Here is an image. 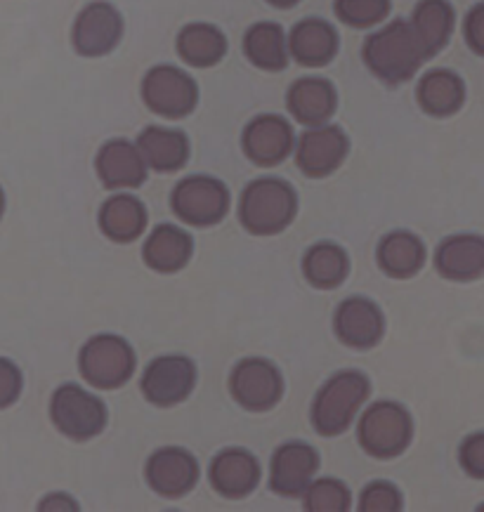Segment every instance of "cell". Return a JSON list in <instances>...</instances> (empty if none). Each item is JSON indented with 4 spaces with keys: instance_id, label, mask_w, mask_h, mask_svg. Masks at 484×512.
I'll use <instances>...</instances> for the list:
<instances>
[{
    "instance_id": "cell-1",
    "label": "cell",
    "mask_w": 484,
    "mask_h": 512,
    "mask_svg": "<svg viewBox=\"0 0 484 512\" xmlns=\"http://www.w3.org/2000/svg\"><path fill=\"white\" fill-rule=\"evenodd\" d=\"M362 59L371 76H376L378 81L390 85V88L409 83L428 62L404 17L383 22L374 34L366 36L362 45Z\"/></svg>"
},
{
    "instance_id": "cell-2",
    "label": "cell",
    "mask_w": 484,
    "mask_h": 512,
    "mask_svg": "<svg viewBox=\"0 0 484 512\" xmlns=\"http://www.w3.org/2000/svg\"><path fill=\"white\" fill-rule=\"evenodd\" d=\"M296 215L298 194L284 177H255L239 196V225L253 236H277L291 227Z\"/></svg>"
},
{
    "instance_id": "cell-3",
    "label": "cell",
    "mask_w": 484,
    "mask_h": 512,
    "mask_svg": "<svg viewBox=\"0 0 484 512\" xmlns=\"http://www.w3.org/2000/svg\"><path fill=\"white\" fill-rule=\"evenodd\" d=\"M371 392V383L359 371H340L326 383L312 404V425L319 435L336 437L350 428Z\"/></svg>"
},
{
    "instance_id": "cell-4",
    "label": "cell",
    "mask_w": 484,
    "mask_h": 512,
    "mask_svg": "<svg viewBox=\"0 0 484 512\" xmlns=\"http://www.w3.org/2000/svg\"><path fill=\"white\" fill-rule=\"evenodd\" d=\"M230 208V189L213 175H187L170 192V210L187 227L208 229L220 225Z\"/></svg>"
},
{
    "instance_id": "cell-5",
    "label": "cell",
    "mask_w": 484,
    "mask_h": 512,
    "mask_svg": "<svg viewBox=\"0 0 484 512\" xmlns=\"http://www.w3.org/2000/svg\"><path fill=\"white\" fill-rule=\"evenodd\" d=\"M140 97L152 114L182 121L199 107V83L175 64H156L142 78Z\"/></svg>"
},
{
    "instance_id": "cell-6",
    "label": "cell",
    "mask_w": 484,
    "mask_h": 512,
    "mask_svg": "<svg viewBox=\"0 0 484 512\" xmlns=\"http://www.w3.org/2000/svg\"><path fill=\"white\" fill-rule=\"evenodd\" d=\"M414 435L411 416L395 402H376L362 413L357 437L362 449L374 458H395L407 449Z\"/></svg>"
},
{
    "instance_id": "cell-7",
    "label": "cell",
    "mask_w": 484,
    "mask_h": 512,
    "mask_svg": "<svg viewBox=\"0 0 484 512\" xmlns=\"http://www.w3.org/2000/svg\"><path fill=\"white\" fill-rule=\"evenodd\" d=\"M78 371L97 390H116L126 385L135 371V352L119 336L90 338L78 354Z\"/></svg>"
},
{
    "instance_id": "cell-8",
    "label": "cell",
    "mask_w": 484,
    "mask_h": 512,
    "mask_svg": "<svg viewBox=\"0 0 484 512\" xmlns=\"http://www.w3.org/2000/svg\"><path fill=\"white\" fill-rule=\"evenodd\" d=\"M126 19L121 10L109 0H93L83 5L71 26V45L85 59L107 57L119 48Z\"/></svg>"
},
{
    "instance_id": "cell-9",
    "label": "cell",
    "mask_w": 484,
    "mask_h": 512,
    "mask_svg": "<svg viewBox=\"0 0 484 512\" xmlns=\"http://www.w3.org/2000/svg\"><path fill=\"white\" fill-rule=\"evenodd\" d=\"M50 418L64 437L88 442L100 435L107 425V406L102 404L100 397L69 383L52 395Z\"/></svg>"
},
{
    "instance_id": "cell-10",
    "label": "cell",
    "mask_w": 484,
    "mask_h": 512,
    "mask_svg": "<svg viewBox=\"0 0 484 512\" xmlns=\"http://www.w3.org/2000/svg\"><path fill=\"white\" fill-rule=\"evenodd\" d=\"M350 154V137L343 128L324 123L317 128H305V133L296 137V166L310 180H324L343 166Z\"/></svg>"
},
{
    "instance_id": "cell-11",
    "label": "cell",
    "mask_w": 484,
    "mask_h": 512,
    "mask_svg": "<svg viewBox=\"0 0 484 512\" xmlns=\"http://www.w3.org/2000/svg\"><path fill=\"white\" fill-rule=\"evenodd\" d=\"M296 130L289 118L279 114H258L241 133V152L253 166L277 168L293 154Z\"/></svg>"
},
{
    "instance_id": "cell-12",
    "label": "cell",
    "mask_w": 484,
    "mask_h": 512,
    "mask_svg": "<svg viewBox=\"0 0 484 512\" xmlns=\"http://www.w3.org/2000/svg\"><path fill=\"white\" fill-rule=\"evenodd\" d=\"M230 392L234 402L244 406L246 411H270L279 404L284 383L277 366L267 359L248 357L234 366L230 378Z\"/></svg>"
},
{
    "instance_id": "cell-13",
    "label": "cell",
    "mask_w": 484,
    "mask_h": 512,
    "mask_svg": "<svg viewBox=\"0 0 484 512\" xmlns=\"http://www.w3.org/2000/svg\"><path fill=\"white\" fill-rule=\"evenodd\" d=\"M196 385V366L187 357H159L145 369L142 376V395L154 406H175L192 395Z\"/></svg>"
},
{
    "instance_id": "cell-14",
    "label": "cell",
    "mask_w": 484,
    "mask_h": 512,
    "mask_svg": "<svg viewBox=\"0 0 484 512\" xmlns=\"http://www.w3.org/2000/svg\"><path fill=\"white\" fill-rule=\"evenodd\" d=\"M289 59L305 69H324L336 59L340 50L338 29L329 19L305 17L291 26L286 34Z\"/></svg>"
},
{
    "instance_id": "cell-15",
    "label": "cell",
    "mask_w": 484,
    "mask_h": 512,
    "mask_svg": "<svg viewBox=\"0 0 484 512\" xmlns=\"http://www.w3.org/2000/svg\"><path fill=\"white\" fill-rule=\"evenodd\" d=\"M95 173L109 192H128V189H140L147 182V166L137 152L135 142L114 137L104 142L95 156Z\"/></svg>"
},
{
    "instance_id": "cell-16",
    "label": "cell",
    "mask_w": 484,
    "mask_h": 512,
    "mask_svg": "<svg viewBox=\"0 0 484 512\" xmlns=\"http://www.w3.org/2000/svg\"><path fill=\"white\" fill-rule=\"evenodd\" d=\"M286 109L293 121L303 128H317L331 123L338 109V90L324 76H303L289 85Z\"/></svg>"
},
{
    "instance_id": "cell-17",
    "label": "cell",
    "mask_w": 484,
    "mask_h": 512,
    "mask_svg": "<svg viewBox=\"0 0 484 512\" xmlns=\"http://www.w3.org/2000/svg\"><path fill=\"white\" fill-rule=\"evenodd\" d=\"M147 482L163 498H182L196 487L199 465L196 458L178 446L154 451L145 468Z\"/></svg>"
},
{
    "instance_id": "cell-18",
    "label": "cell",
    "mask_w": 484,
    "mask_h": 512,
    "mask_svg": "<svg viewBox=\"0 0 484 512\" xmlns=\"http://www.w3.org/2000/svg\"><path fill=\"white\" fill-rule=\"evenodd\" d=\"M333 328L343 345L355 350H369L381 343L385 333L383 312L366 298H348L340 303L333 317Z\"/></svg>"
},
{
    "instance_id": "cell-19",
    "label": "cell",
    "mask_w": 484,
    "mask_h": 512,
    "mask_svg": "<svg viewBox=\"0 0 484 512\" xmlns=\"http://www.w3.org/2000/svg\"><path fill=\"white\" fill-rule=\"evenodd\" d=\"M319 468V456L310 444L289 442L279 446L272 458V477L270 487L274 494L296 498L303 496L307 484L315 479Z\"/></svg>"
},
{
    "instance_id": "cell-20",
    "label": "cell",
    "mask_w": 484,
    "mask_h": 512,
    "mask_svg": "<svg viewBox=\"0 0 484 512\" xmlns=\"http://www.w3.org/2000/svg\"><path fill=\"white\" fill-rule=\"evenodd\" d=\"M137 152L145 161L147 170L161 175H173L187 166L189 154H192V144L189 137L178 128H163L149 126L137 135L135 142Z\"/></svg>"
},
{
    "instance_id": "cell-21",
    "label": "cell",
    "mask_w": 484,
    "mask_h": 512,
    "mask_svg": "<svg viewBox=\"0 0 484 512\" xmlns=\"http://www.w3.org/2000/svg\"><path fill=\"white\" fill-rule=\"evenodd\" d=\"M147 206L130 192H114L100 206L97 225L114 244H133L147 232Z\"/></svg>"
},
{
    "instance_id": "cell-22",
    "label": "cell",
    "mask_w": 484,
    "mask_h": 512,
    "mask_svg": "<svg viewBox=\"0 0 484 512\" xmlns=\"http://www.w3.org/2000/svg\"><path fill=\"white\" fill-rule=\"evenodd\" d=\"M435 269L449 281H477L484 274V239L480 234H454L440 241Z\"/></svg>"
},
{
    "instance_id": "cell-23",
    "label": "cell",
    "mask_w": 484,
    "mask_h": 512,
    "mask_svg": "<svg viewBox=\"0 0 484 512\" xmlns=\"http://www.w3.org/2000/svg\"><path fill=\"white\" fill-rule=\"evenodd\" d=\"M425 59H433L447 48L456 26V10L449 0H418L407 19Z\"/></svg>"
},
{
    "instance_id": "cell-24",
    "label": "cell",
    "mask_w": 484,
    "mask_h": 512,
    "mask_svg": "<svg viewBox=\"0 0 484 512\" xmlns=\"http://www.w3.org/2000/svg\"><path fill=\"white\" fill-rule=\"evenodd\" d=\"M416 102L425 116L451 118L466 104V83L451 69H430L418 78Z\"/></svg>"
},
{
    "instance_id": "cell-25",
    "label": "cell",
    "mask_w": 484,
    "mask_h": 512,
    "mask_svg": "<svg viewBox=\"0 0 484 512\" xmlns=\"http://www.w3.org/2000/svg\"><path fill=\"white\" fill-rule=\"evenodd\" d=\"M194 255V239L178 225H156L142 246V260L159 274H175L189 265Z\"/></svg>"
},
{
    "instance_id": "cell-26",
    "label": "cell",
    "mask_w": 484,
    "mask_h": 512,
    "mask_svg": "<svg viewBox=\"0 0 484 512\" xmlns=\"http://www.w3.org/2000/svg\"><path fill=\"white\" fill-rule=\"evenodd\" d=\"M208 477L220 496L237 501L258 487L260 465L255 456L244 449H225L213 458Z\"/></svg>"
},
{
    "instance_id": "cell-27",
    "label": "cell",
    "mask_w": 484,
    "mask_h": 512,
    "mask_svg": "<svg viewBox=\"0 0 484 512\" xmlns=\"http://www.w3.org/2000/svg\"><path fill=\"white\" fill-rule=\"evenodd\" d=\"M227 48H230L227 36L222 34L220 26L211 22H189L175 38V52L192 69L218 67L227 55Z\"/></svg>"
},
{
    "instance_id": "cell-28",
    "label": "cell",
    "mask_w": 484,
    "mask_h": 512,
    "mask_svg": "<svg viewBox=\"0 0 484 512\" xmlns=\"http://www.w3.org/2000/svg\"><path fill=\"white\" fill-rule=\"evenodd\" d=\"M425 244L421 236L407 229H395L378 241L376 262L390 279H411L421 272L425 265Z\"/></svg>"
},
{
    "instance_id": "cell-29",
    "label": "cell",
    "mask_w": 484,
    "mask_h": 512,
    "mask_svg": "<svg viewBox=\"0 0 484 512\" xmlns=\"http://www.w3.org/2000/svg\"><path fill=\"white\" fill-rule=\"evenodd\" d=\"M244 57L255 69L277 74L289 67V48H286V31L277 22H255L244 34Z\"/></svg>"
},
{
    "instance_id": "cell-30",
    "label": "cell",
    "mask_w": 484,
    "mask_h": 512,
    "mask_svg": "<svg viewBox=\"0 0 484 512\" xmlns=\"http://www.w3.org/2000/svg\"><path fill=\"white\" fill-rule=\"evenodd\" d=\"M303 274L307 284L319 288V291L338 288L350 274L348 251L333 241H319V244L307 248L303 255Z\"/></svg>"
},
{
    "instance_id": "cell-31",
    "label": "cell",
    "mask_w": 484,
    "mask_h": 512,
    "mask_svg": "<svg viewBox=\"0 0 484 512\" xmlns=\"http://www.w3.org/2000/svg\"><path fill=\"white\" fill-rule=\"evenodd\" d=\"M392 0H333V15L350 29H374L388 22Z\"/></svg>"
},
{
    "instance_id": "cell-32",
    "label": "cell",
    "mask_w": 484,
    "mask_h": 512,
    "mask_svg": "<svg viewBox=\"0 0 484 512\" xmlns=\"http://www.w3.org/2000/svg\"><path fill=\"white\" fill-rule=\"evenodd\" d=\"M305 510L317 512H343L350 508V491L343 482L331 477L312 479L303 491Z\"/></svg>"
},
{
    "instance_id": "cell-33",
    "label": "cell",
    "mask_w": 484,
    "mask_h": 512,
    "mask_svg": "<svg viewBox=\"0 0 484 512\" xmlns=\"http://www.w3.org/2000/svg\"><path fill=\"white\" fill-rule=\"evenodd\" d=\"M359 510L397 512V510H402V494L397 491L395 484H390V482H371V484H366L362 496H359Z\"/></svg>"
},
{
    "instance_id": "cell-34",
    "label": "cell",
    "mask_w": 484,
    "mask_h": 512,
    "mask_svg": "<svg viewBox=\"0 0 484 512\" xmlns=\"http://www.w3.org/2000/svg\"><path fill=\"white\" fill-rule=\"evenodd\" d=\"M22 371L10 359L0 357V409H8L22 395Z\"/></svg>"
},
{
    "instance_id": "cell-35",
    "label": "cell",
    "mask_w": 484,
    "mask_h": 512,
    "mask_svg": "<svg viewBox=\"0 0 484 512\" xmlns=\"http://www.w3.org/2000/svg\"><path fill=\"white\" fill-rule=\"evenodd\" d=\"M463 41L473 55H484V3H475L463 19Z\"/></svg>"
},
{
    "instance_id": "cell-36",
    "label": "cell",
    "mask_w": 484,
    "mask_h": 512,
    "mask_svg": "<svg viewBox=\"0 0 484 512\" xmlns=\"http://www.w3.org/2000/svg\"><path fill=\"white\" fill-rule=\"evenodd\" d=\"M461 465L470 477H484V435L475 432L461 444Z\"/></svg>"
},
{
    "instance_id": "cell-37",
    "label": "cell",
    "mask_w": 484,
    "mask_h": 512,
    "mask_svg": "<svg viewBox=\"0 0 484 512\" xmlns=\"http://www.w3.org/2000/svg\"><path fill=\"white\" fill-rule=\"evenodd\" d=\"M38 510H78V503L69 494L57 491V494H50L48 498H43L41 505H38Z\"/></svg>"
},
{
    "instance_id": "cell-38",
    "label": "cell",
    "mask_w": 484,
    "mask_h": 512,
    "mask_svg": "<svg viewBox=\"0 0 484 512\" xmlns=\"http://www.w3.org/2000/svg\"><path fill=\"white\" fill-rule=\"evenodd\" d=\"M265 3L274 10H293V8H298L303 0H265Z\"/></svg>"
},
{
    "instance_id": "cell-39",
    "label": "cell",
    "mask_w": 484,
    "mask_h": 512,
    "mask_svg": "<svg viewBox=\"0 0 484 512\" xmlns=\"http://www.w3.org/2000/svg\"><path fill=\"white\" fill-rule=\"evenodd\" d=\"M3 215H5V192L3 187H0V220H3Z\"/></svg>"
}]
</instances>
